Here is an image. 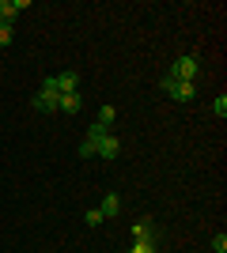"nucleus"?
Wrapping results in <instances>:
<instances>
[{"instance_id":"obj_1","label":"nucleus","mask_w":227,"mask_h":253,"mask_svg":"<svg viewBox=\"0 0 227 253\" xmlns=\"http://www.w3.org/2000/svg\"><path fill=\"white\" fill-rule=\"evenodd\" d=\"M159 87H163L171 98H178V102H193V98H197V87L185 84V80H174V76H163Z\"/></svg>"},{"instance_id":"obj_2","label":"nucleus","mask_w":227,"mask_h":253,"mask_svg":"<svg viewBox=\"0 0 227 253\" xmlns=\"http://www.w3.org/2000/svg\"><path fill=\"white\" fill-rule=\"evenodd\" d=\"M197 68H201V64H197V57H189V53H182V57H178V61L171 64V72H167V76H174V80H185V84H193Z\"/></svg>"},{"instance_id":"obj_3","label":"nucleus","mask_w":227,"mask_h":253,"mask_svg":"<svg viewBox=\"0 0 227 253\" xmlns=\"http://www.w3.org/2000/svg\"><path fill=\"white\" fill-rule=\"evenodd\" d=\"M57 91H53V84H49V80H45L42 84V91H38V95H34V110H42V114H53L57 110Z\"/></svg>"},{"instance_id":"obj_4","label":"nucleus","mask_w":227,"mask_h":253,"mask_svg":"<svg viewBox=\"0 0 227 253\" xmlns=\"http://www.w3.org/2000/svg\"><path fill=\"white\" fill-rule=\"evenodd\" d=\"M95 155H98V159H106V163H110V159H118V155H121V140H118V132H106V136L98 140V144H95Z\"/></svg>"},{"instance_id":"obj_5","label":"nucleus","mask_w":227,"mask_h":253,"mask_svg":"<svg viewBox=\"0 0 227 253\" xmlns=\"http://www.w3.org/2000/svg\"><path fill=\"white\" fill-rule=\"evenodd\" d=\"M49 84H53L57 95H72L80 91V72H61V76H49Z\"/></svg>"},{"instance_id":"obj_6","label":"nucleus","mask_w":227,"mask_h":253,"mask_svg":"<svg viewBox=\"0 0 227 253\" xmlns=\"http://www.w3.org/2000/svg\"><path fill=\"white\" fill-rule=\"evenodd\" d=\"M27 8H31V0H0V23L11 27V19H15L19 11H27Z\"/></svg>"},{"instance_id":"obj_7","label":"nucleus","mask_w":227,"mask_h":253,"mask_svg":"<svg viewBox=\"0 0 227 253\" xmlns=\"http://www.w3.org/2000/svg\"><path fill=\"white\" fill-rule=\"evenodd\" d=\"M133 234H136V242H155V246H159V231H155V223H151V219L133 223Z\"/></svg>"},{"instance_id":"obj_8","label":"nucleus","mask_w":227,"mask_h":253,"mask_svg":"<svg viewBox=\"0 0 227 253\" xmlns=\"http://www.w3.org/2000/svg\"><path fill=\"white\" fill-rule=\"evenodd\" d=\"M57 110H61V114H80V110H84V98H80V91H72V95H61L57 98Z\"/></svg>"},{"instance_id":"obj_9","label":"nucleus","mask_w":227,"mask_h":253,"mask_svg":"<svg viewBox=\"0 0 227 253\" xmlns=\"http://www.w3.org/2000/svg\"><path fill=\"white\" fill-rule=\"evenodd\" d=\"M102 219H110V215H121V197L118 193H106V197H102Z\"/></svg>"},{"instance_id":"obj_10","label":"nucleus","mask_w":227,"mask_h":253,"mask_svg":"<svg viewBox=\"0 0 227 253\" xmlns=\"http://www.w3.org/2000/svg\"><path fill=\"white\" fill-rule=\"evenodd\" d=\"M114 117H118V110H114V106L106 102V106H98V117H95V121H98V125H106V128H110V125H114Z\"/></svg>"},{"instance_id":"obj_11","label":"nucleus","mask_w":227,"mask_h":253,"mask_svg":"<svg viewBox=\"0 0 227 253\" xmlns=\"http://www.w3.org/2000/svg\"><path fill=\"white\" fill-rule=\"evenodd\" d=\"M106 132H110V128H106V125H98V121H95V125L87 128V144L95 148V144H98V140H102V136H106Z\"/></svg>"},{"instance_id":"obj_12","label":"nucleus","mask_w":227,"mask_h":253,"mask_svg":"<svg viewBox=\"0 0 227 253\" xmlns=\"http://www.w3.org/2000/svg\"><path fill=\"white\" fill-rule=\"evenodd\" d=\"M15 42V31H11L8 23H0V49H4V45H11Z\"/></svg>"},{"instance_id":"obj_13","label":"nucleus","mask_w":227,"mask_h":253,"mask_svg":"<svg viewBox=\"0 0 227 253\" xmlns=\"http://www.w3.org/2000/svg\"><path fill=\"white\" fill-rule=\"evenodd\" d=\"M212 114H216L220 121H224V117H227V95H220L216 102H212Z\"/></svg>"},{"instance_id":"obj_14","label":"nucleus","mask_w":227,"mask_h":253,"mask_svg":"<svg viewBox=\"0 0 227 253\" xmlns=\"http://www.w3.org/2000/svg\"><path fill=\"white\" fill-rule=\"evenodd\" d=\"M212 250H216V253H227V234H224V231L212 234Z\"/></svg>"},{"instance_id":"obj_15","label":"nucleus","mask_w":227,"mask_h":253,"mask_svg":"<svg viewBox=\"0 0 227 253\" xmlns=\"http://www.w3.org/2000/svg\"><path fill=\"white\" fill-rule=\"evenodd\" d=\"M84 223H87V227H98V223H102V211H98V208H91V211L84 215Z\"/></svg>"},{"instance_id":"obj_16","label":"nucleus","mask_w":227,"mask_h":253,"mask_svg":"<svg viewBox=\"0 0 227 253\" xmlns=\"http://www.w3.org/2000/svg\"><path fill=\"white\" fill-rule=\"evenodd\" d=\"M155 250H159V246H155V242H136V246H133L129 253H155Z\"/></svg>"}]
</instances>
